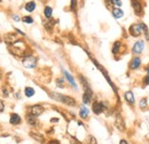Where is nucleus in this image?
Returning a JSON list of instances; mask_svg holds the SVG:
<instances>
[{"instance_id":"dca6fc26","label":"nucleus","mask_w":149,"mask_h":144,"mask_svg":"<svg viewBox=\"0 0 149 144\" xmlns=\"http://www.w3.org/2000/svg\"><path fill=\"white\" fill-rule=\"evenodd\" d=\"M88 109L85 108V107H81L80 110H79V114H80V117L83 118V119H87V117H88Z\"/></svg>"},{"instance_id":"a211bd4d","label":"nucleus","mask_w":149,"mask_h":144,"mask_svg":"<svg viewBox=\"0 0 149 144\" xmlns=\"http://www.w3.org/2000/svg\"><path fill=\"white\" fill-rule=\"evenodd\" d=\"M44 14H45V16L47 18H51L52 17V14H53V9H52L49 6H47V7H45V9H44Z\"/></svg>"},{"instance_id":"cd10ccee","label":"nucleus","mask_w":149,"mask_h":144,"mask_svg":"<svg viewBox=\"0 0 149 144\" xmlns=\"http://www.w3.org/2000/svg\"><path fill=\"white\" fill-rule=\"evenodd\" d=\"M76 1H77V0H71V9H74V8H76Z\"/></svg>"},{"instance_id":"2f4dec72","label":"nucleus","mask_w":149,"mask_h":144,"mask_svg":"<svg viewBox=\"0 0 149 144\" xmlns=\"http://www.w3.org/2000/svg\"><path fill=\"white\" fill-rule=\"evenodd\" d=\"M14 19H15V21H19V16H17V15H15V16H14Z\"/></svg>"},{"instance_id":"c756f323","label":"nucleus","mask_w":149,"mask_h":144,"mask_svg":"<svg viewBox=\"0 0 149 144\" xmlns=\"http://www.w3.org/2000/svg\"><path fill=\"white\" fill-rule=\"evenodd\" d=\"M119 144H129V142H127V141H125V140H120Z\"/></svg>"},{"instance_id":"c85d7f7f","label":"nucleus","mask_w":149,"mask_h":144,"mask_svg":"<svg viewBox=\"0 0 149 144\" xmlns=\"http://www.w3.org/2000/svg\"><path fill=\"white\" fill-rule=\"evenodd\" d=\"M3 109H5L3 102H2V101H0V112H2V111H3Z\"/></svg>"},{"instance_id":"412c9836","label":"nucleus","mask_w":149,"mask_h":144,"mask_svg":"<svg viewBox=\"0 0 149 144\" xmlns=\"http://www.w3.org/2000/svg\"><path fill=\"white\" fill-rule=\"evenodd\" d=\"M119 48H120V41H116L113 44V47H112V53L113 54H117L119 52Z\"/></svg>"},{"instance_id":"f03ea898","label":"nucleus","mask_w":149,"mask_h":144,"mask_svg":"<svg viewBox=\"0 0 149 144\" xmlns=\"http://www.w3.org/2000/svg\"><path fill=\"white\" fill-rule=\"evenodd\" d=\"M131 5H132L133 10H134V13H135L136 15L141 16V15L143 14V7H142L140 0H131Z\"/></svg>"},{"instance_id":"b1692460","label":"nucleus","mask_w":149,"mask_h":144,"mask_svg":"<svg viewBox=\"0 0 149 144\" xmlns=\"http://www.w3.org/2000/svg\"><path fill=\"white\" fill-rule=\"evenodd\" d=\"M110 2H112L115 6H117V7H120L122 6V1L120 0H110Z\"/></svg>"},{"instance_id":"4be33fe9","label":"nucleus","mask_w":149,"mask_h":144,"mask_svg":"<svg viewBox=\"0 0 149 144\" xmlns=\"http://www.w3.org/2000/svg\"><path fill=\"white\" fill-rule=\"evenodd\" d=\"M147 104H148L147 98H142V100L140 101V108L141 109H146L147 108Z\"/></svg>"},{"instance_id":"39448f33","label":"nucleus","mask_w":149,"mask_h":144,"mask_svg":"<svg viewBox=\"0 0 149 144\" xmlns=\"http://www.w3.org/2000/svg\"><path fill=\"white\" fill-rule=\"evenodd\" d=\"M92 109H93V112L95 114H100L106 110V105L102 102H94L93 105H92Z\"/></svg>"},{"instance_id":"473e14b6","label":"nucleus","mask_w":149,"mask_h":144,"mask_svg":"<svg viewBox=\"0 0 149 144\" xmlns=\"http://www.w3.org/2000/svg\"><path fill=\"white\" fill-rule=\"evenodd\" d=\"M146 71H147V75H149V66L146 68Z\"/></svg>"},{"instance_id":"423d86ee","label":"nucleus","mask_w":149,"mask_h":144,"mask_svg":"<svg viewBox=\"0 0 149 144\" xmlns=\"http://www.w3.org/2000/svg\"><path fill=\"white\" fill-rule=\"evenodd\" d=\"M143 48H145L143 41H142V40H139V41H136V42L134 44V46H133V48H132V52H133V54H140V53L143 51Z\"/></svg>"},{"instance_id":"7c9ffc66","label":"nucleus","mask_w":149,"mask_h":144,"mask_svg":"<svg viewBox=\"0 0 149 144\" xmlns=\"http://www.w3.org/2000/svg\"><path fill=\"white\" fill-rule=\"evenodd\" d=\"M48 144H60V142L58 141H51Z\"/></svg>"},{"instance_id":"72a5a7b5","label":"nucleus","mask_w":149,"mask_h":144,"mask_svg":"<svg viewBox=\"0 0 149 144\" xmlns=\"http://www.w3.org/2000/svg\"><path fill=\"white\" fill-rule=\"evenodd\" d=\"M0 1H1V0H0Z\"/></svg>"},{"instance_id":"f257e3e1","label":"nucleus","mask_w":149,"mask_h":144,"mask_svg":"<svg viewBox=\"0 0 149 144\" xmlns=\"http://www.w3.org/2000/svg\"><path fill=\"white\" fill-rule=\"evenodd\" d=\"M51 95H52V96L55 98L56 101H58V102H62V103H64V104H67V105L74 107V104H76V101H74L72 97H70V96H67V95H62V94H57V93H52Z\"/></svg>"},{"instance_id":"20e7f679","label":"nucleus","mask_w":149,"mask_h":144,"mask_svg":"<svg viewBox=\"0 0 149 144\" xmlns=\"http://www.w3.org/2000/svg\"><path fill=\"white\" fill-rule=\"evenodd\" d=\"M129 32L132 37H139L142 32V29H141V25L140 24H132L129 29Z\"/></svg>"},{"instance_id":"f3484780","label":"nucleus","mask_w":149,"mask_h":144,"mask_svg":"<svg viewBox=\"0 0 149 144\" xmlns=\"http://www.w3.org/2000/svg\"><path fill=\"white\" fill-rule=\"evenodd\" d=\"M36 9V2L35 1H30V2H28L26 5H25V10L26 12H33Z\"/></svg>"},{"instance_id":"4468645a","label":"nucleus","mask_w":149,"mask_h":144,"mask_svg":"<svg viewBox=\"0 0 149 144\" xmlns=\"http://www.w3.org/2000/svg\"><path fill=\"white\" fill-rule=\"evenodd\" d=\"M63 73H64V75H65L67 80L70 82V85H71V86H74V88H77V85H76V82H74L72 75H71V74H70V73H69L68 71H63Z\"/></svg>"},{"instance_id":"ddd939ff","label":"nucleus","mask_w":149,"mask_h":144,"mask_svg":"<svg viewBox=\"0 0 149 144\" xmlns=\"http://www.w3.org/2000/svg\"><path fill=\"white\" fill-rule=\"evenodd\" d=\"M26 121H28V124H29L30 126L36 127L38 125L37 118H36V117H33V116H31V114H29V116L26 117Z\"/></svg>"},{"instance_id":"2eb2a0df","label":"nucleus","mask_w":149,"mask_h":144,"mask_svg":"<svg viewBox=\"0 0 149 144\" xmlns=\"http://www.w3.org/2000/svg\"><path fill=\"white\" fill-rule=\"evenodd\" d=\"M112 15H113L115 18H120V17H123L124 12H123L120 8H113V9H112Z\"/></svg>"},{"instance_id":"9b49d317","label":"nucleus","mask_w":149,"mask_h":144,"mask_svg":"<svg viewBox=\"0 0 149 144\" xmlns=\"http://www.w3.org/2000/svg\"><path fill=\"white\" fill-rule=\"evenodd\" d=\"M10 124L12 125H19V123H21V117H19L17 113H13L12 116H10Z\"/></svg>"},{"instance_id":"6ab92c4d","label":"nucleus","mask_w":149,"mask_h":144,"mask_svg":"<svg viewBox=\"0 0 149 144\" xmlns=\"http://www.w3.org/2000/svg\"><path fill=\"white\" fill-rule=\"evenodd\" d=\"M24 94H25V96L31 97V96H33V95H35V89H33V88H31V87H25V89H24Z\"/></svg>"},{"instance_id":"7ed1b4c3","label":"nucleus","mask_w":149,"mask_h":144,"mask_svg":"<svg viewBox=\"0 0 149 144\" xmlns=\"http://www.w3.org/2000/svg\"><path fill=\"white\" fill-rule=\"evenodd\" d=\"M36 64H37V60L32 56H28L23 60V65L28 69H33L36 66Z\"/></svg>"},{"instance_id":"f8f14e48","label":"nucleus","mask_w":149,"mask_h":144,"mask_svg":"<svg viewBox=\"0 0 149 144\" xmlns=\"http://www.w3.org/2000/svg\"><path fill=\"white\" fill-rule=\"evenodd\" d=\"M125 100H126L127 103L134 104V95H133V93H132L131 90H127V91L125 93Z\"/></svg>"},{"instance_id":"bb28decb","label":"nucleus","mask_w":149,"mask_h":144,"mask_svg":"<svg viewBox=\"0 0 149 144\" xmlns=\"http://www.w3.org/2000/svg\"><path fill=\"white\" fill-rule=\"evenodd\" d=\"M62 79H57V86H60V87H63V84H62Z\"/></svg>"},{"instance_id":"6e6552de","label":"nucleus","mask_w":149,"mask_h":144,"mask_svg":"<svg viewBox=\"0 0 149 144\" xmlns=\"http://www.w3.org/2000/svg\"><path fill=\"white\" fill-rule=\"evenodd\" d=\"M91 98H92V90L87 87V88H85V93H84V96H83V102L85 104H88L91 102Z\"/></svg>"},{"instance_id":"393cba45","label":"nucleus","mask_w":149,"mask_h":144,"mask_svg":"<svg viewBox=\"0 0 149 144\" xmlns=\"http://www.w3.org/2000/svg\"><path fill=\"white\" fill-rule=\"evenodd\" d=\"M90 144H96V140L94 136H91L90 137Z\"/></svg>"},{"instance_id":"5701e85b","label":"nucleus","mask_w":149,"mask_h":144,"mask_svg":"<svg viewBox=\"0 0 149 144\" xmlns=\"http://www.w3.org/2000/svg\"><path fill=\"white\" fill-rule=\"evenodd\" d=\"M23 22L31 24V23H33V19H32V17H30V16H24L23 17Z\"/></svg>"},{"instance_id":"aec40b11","label":"nucleus","mask_w":149,"mask_h":144,"mask_svg":"<svg viewBox=\"0 0 149 144\" xmlns=\"http://www.w3.org/2000/svg\"><path fill=\"white\" fill-rule=\"evenodd\" d=\"M140 25H141V29H142V31H143V33H145L146 40H149V30H148V28H147V25L143 24V23H141Z\"/></svg>"},{"instance_id":"0eeeda50","label":"nucleus","mask_w":149,"mask_h":144,"mask_svg":"<svg viewBox=\"0 0 149 144\" xmlns=\"http://www.w3.org/2000/svg\"><path fill=\"white\" fill-rule=\"evenodd\" d=\"M44 112V108L41 107V105H32L31 108H30V114L31 116H33V117H38V116H40L41 113Z\"/></svg>"},{"instance_id":"1a4fd4ad","label":"nucleus","mask_w":149,"mask_h":144,"mask_svg":"<svg viewBox=\"0 0 149 144\" xmlns=\"http://www.w3.org/2000/svg\"><path fill=\"white\" fill-rule=\"evenodd\" d=\"M115 125H116V127H117V129H119V130H124V129H125V124H124V120H123V118H122L119 114L116 117Z\"/></svg>"},{"instance_id":"9d476101","label":"nucleus","mask_w":149,"mask_h":144,"mask_svg":"<svg viewBox=\"0 0 149 144\" xmlns=\"http://www.w3.org/2000/svg\"><path fill=\"white\" fill-rule=\"evenodd\" d=\"M140 65H141V60H140V57H134V58L131 61L130 68H131V70H136Z\"/></svg>"},{"instance_id":"a878e982","label":"nucleus","mask_w":149,"mask_h":144,"mask_svg":"<svg viewBox=\"0 0 149 144\" xmlns=\"http://www.w3.org/2000/svg\"><path fill=\"white\" fill-rule=\"evenodd\" d=\"M143 82H145V86L149 85V75H147V77L143 79Z\"/></svg>"}]
</instances>
